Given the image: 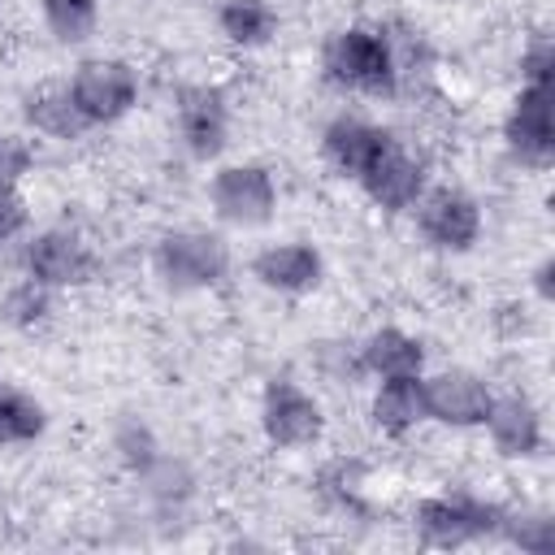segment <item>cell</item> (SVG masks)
<instances>
[{"label": "cell", "mask_w": 555, "mask_h": 555, "mask_svg": "<svg viewBox=\"0 0 555 555\" xmlns=\"http://www.w3.org/2000/svg\"><path fill=\"white\" fill-rule=\"evenodd\" d=\"M30 165H35L30 143L13 130H0V191H17V182L30 173Z\"/></svg>", "instance_id": "obj_26"}, {"label": "cell", "mask_w": 555, "mask_h": 555, "mask_svg": "<svg viewBox=\"0 0 555 555\" xmlns=\"http://www.w3.org/2000/svg\"><path fill=\"white\" fill-rule=\"evenodd\" d=\"M0 4H4V0H0Z\"/></svg>", "instance_id": "obj_32"}, {"label": "cell", "mask_w": 555, "mask_h": 555, "mask_svg": "<svg viewBox=\"0 0 555 555\" xmlns=\"http://www.w3.org/2000/svg\"><path fill=\"white\" fill-rule=\"evenodd\" d=\"M173 113H178V139L186 147L191 160H217L230 143V104L217 87H178L173 95Z\"/></svg>", "instance_id": "obj_11"}, {"label": "cell", "mask_w": 555, "mask_h": 555, "mask_svg": "<svg viewBox=\"0 0 555 555\" xmlns=\"http://www.w3.org/2000/svg\"><path fill=\"white\" fill-rule=\"evenodd\" d=\"M425 373H408V377H377V390L369 399V416L373 429L386 438H403L425 421Z\"/></svg>", "instance_id": "obj_16"}, {"label": "cell", "mask_w": 555, "mask_h": 555, "mask_svg": "<svg viewBox=\"0 0 555 555\" xmlns=\"http://www.w3.org/2000/svg\"><path fill=\"white\" fill-rule=\"evenodd\" d=\"M416 230L438 251H473L481 238V204L460 186H425V195L412 204Z\"/></svg>", "instance_id": "obj_8"}, {"label": "cell", "mask_w": 555, "mask_h": 555, "mask_svg": "<svg viewBox=\"0 0 555 555\" xmlns=\"http://www.w3.org/2000/svg\"><path fill=\"white\" fill-rule=\"evenodd\" d=\"M260 429L282 451L317 447L325 434V408L295 377H273L260 395Z\"/></svg>", "instance_id": "obj_5"}, {"label": "cell", "mask_w": 555, "mask_h": 555, "mask_svg": "<svg viewBox=\"0 0 555 555\" xmlns=\"http://www.w3.org/2000/svg\"><path fill=\"white\" fill-rule=\"evenodd\" d=\"M390 143H395V134H390L386 126L360 117V113H338V117H330V126L321 130V152H325V160L334 165V173H343V178H351V182H360L364 169H369Z\"/></svg>", "instance_id": "obj_12"}, {"label": "cell", "mask_w": 555, "mask_h": 555, "mask_svg": "<svg viewBox=\"0 0 555 555\" xmlns=\"http://www.w3.org/2000/svg\"><path fill=\"white\" fill-rule=\"evenodd\" d=\"M499 533H503L512 546L529 551V555H546V551L555 546V520L542 516V512H507Z\"/></svg>", "instance_id": "obj_24"}, {"label": "cell", "mask_w": 555, "mask_h": 555, "mask_svg": "<svg viewBox=\"0 0 555 555\" xmlns=\"http://www.w3.org/2000/svg\"><path fill=\"white\" fill-rule=\"evenodd\" d=\"M48 312H52V291L39 286V282H30V278L13 282L0 295V321L13 325V330H35V325L48 321Z\"/></svg>", "instance_id": "obj_22"}, {"label": "cell", "mask_w": 555, "mask_h": 555, "mask_svg": "<svg viewBox=\"0 0 555 555\" xmlns=\"http://www.w3.org/2000/svg\"><path fill=\"white\" fill-rule=\"evenodd\" d=\"M321 65L325 78L338 91L351 95H369V100H390L403 82L399 61H395V43L382 26H343L325 39L321 48Z\"/></svg>", "instance_id": "obj_1"}, {"label": "cell", "mask_w": 555, "mask_h": 555, "mask_svg": "<svg viewBox=\"0 0 555 555\" xmlns=\"http://www.w3.org/2000/svg\"><path fill=\"white\" fill-rule=\"evenodd\" d=\"M481 425L490 434V447L503 460H529V455H538L546 447L542 412L525 395H494V403H490V412H486Z\"/></svg>", "instance_id": "obj_15"}, {"label": "cell", "mask_w": 555, "mask_h": 555, "mask_svg": "<svg viewBox=\"0 0 555 555\" xmlns=\"http://www.w3.org/2000/svg\"><path fill=\"white\" fill-rule=\"evenodd\" d=\"M39 17L48 35L65 48L87 43L100 26V0H39Z\"/></svg>", "instance_id": "obj_20"}, {"label": "cell", "mask_w": 555, "mask_h": 555, "mask_svg": "<svg viewBox=\"0 0 555 555\" xmlns=\"http://www.w3.org/2000/svg\"><path fill=\"white\" fill-rule=\"evenodd\" d=\"M139 481H143V490L160 503V507H178L182 499H191V490H195V477H191V468L182 464V460H173V455H156L143 473H139Z\"/></svg>", "instance_id": "obj_23"}, {"label": "cell", "mask_w": 555, "mask_h": 555, "mask_svg": "<svg viewBox=\"0 0 555 555\" xmlns=\"http://www.w3.org/2000/svg\"><path fill=\"white\" fill-rule=\"evenodd\" d=\"M503 516H507V507H499L481 494H468V490L429 494L412 507L416 538L425 546H438V551H455V546H468V542H481V538H499Z\"/></svg>", "instance_id": "obj_2"}, {"label": "cell", "mask_w": 555, "mask_h": 555, "mask_svg": "<svg viewBox=\"0 0 555 555\" xmlns=\"http://www.w3.org/2000/svg\"><path fill=\"white\" fill-rule=\"evenodd\" d=\"M217 30L234 48H264L278 35V9L269 0H221L217 4Z\"/></svg>", "instance_id": "obj_19"}, {"label": "cell", "mask_w": 555, "mask_h": 555, "mask_svg": "<svg viewBox=\"0 0 555 555\" xmlns=\"http://www.w3.org/2000/svg\"><path fill=\"white\" fill-rule=\"evenodd\" d=\"M30 225V208L17 191H0V243H13L17 234H26Z\"/></svg>", "instance_id": "obj_29"}, {"label": "cell", "mask_w": 555, "mask_h": 555, "mask_svg": "<svg viewBox=\"0 0 555 555\" xmlns=\"http://www.w3.org/2000/svg\"><path fill=\"white\" fill-rule=\"evenodd\" d=\"M425 386V421L451 425V429H477L494 403V390L473 369H438L421 377Z\"/></svg>", "instance_id": "obj_10"}, {"label": "cell", "mask_w": 555, "mask_h": 555, "mask_svg": "<svg viewBox=\"0 0 555 555\" xmlns=\"http://www.w3.org/2000/svg\"><path fill=\"white\" fill-rule=\"evenodd\" d=\"M356 360H360V373H369V377H408V373L425 369V347L408 330L382 325L356 347Z\"/></svg>", "instance_id": "obj_18"}, {"label": "cell", "mask_w": 555, "mask_h": 555, "mask_svg": "<svg viewBox=\"0 0 555 555\" xmlns=\"http://www.w3.org/2000/svg\"><path fill=\"white\" fill-rule=\"evenodd\" d=\"M113 451H117V460L139 477L156 455H160V442H156V434L143 425V421H121L117 425V434H113Z\"/></svg>", "instance_id": "obj_25"}, {"label": "cell", "mask_w": 555, "mask_h": 555, "mask_svg": "<svg viewBox=\"0 0 555 555\" xmlns=\"http://www.w3.org/2000/svg\"><path fill=\"white\" fill-rule=\"evenodd\" d=\"M152 264H156L160 282L178 295L208 291L230 273V247L212 230H169L156 238Z\"/></svg>", "instance_id": "obj_3"}, {"label": "cell", "mask_w": 555, "mask_h": 555, "mask_svg": "<svg viewBox=\"0 0 555 555\" xmlns=\"http://www.w3.org/2000/svg\"><path fill=\"white\" fill-rule=\"evenodd\" d=\"M321 486H325L343 507H360V464H347V460L330 464V468L321 473Z\"/></svg>", "instance_id": "obj_28"}, {"label": "cell", "mask_w": 555, "mask_h": 555, "mask_svg": "<svg viewBox=\"0 0 555 555\" xmlns=\"http://www.w3.org/2000/svg\"><path fill=\"white\" fill-rule=\"evenodd\" d=\"M22 273L48 291H69L95 273V251L74 225H48V230L26 238Z\"/></svg>", "instance_id": "obj_7"}, {"label": "cell", "mask_w": 555, "mask_h": 555, "mask_svg": "<svg viewBox=\"0 0 555 555\" xmlns=\"http://www.w3.org/2000/svg\"><path fill=\"white\" fill-rule=\"evenodd\" d=\"M69 95H74V104L91 130L113 126L139 104V69L121 56H91L74 69Z\"/></svg>", "instance_id": "obj_4"}, {"label": "cell", "mask_w": 555, "mask_h": 555, "mask_svg": "<svg viewBox=\"0 0 555 555\" xmlns=\"http://www.w3.org/2000/svg\"><path fill=\"white\" fill-rule=\"evenodd\" d=\"M360 186H364V195H369L382 212H408V208L425 195V186H429L425 160H421L416 152H408V147L395 139V143L364 169Z\"/></svg>", "instance_id": "obj_13"}, {"label": "cell", "mask_w": 555, "mask_h": 555, "mask_svg": "<svg viewBox=\"0 0 555 555\" xmlns=\"http://www.w3.org/2000/svg\"><path fill=\"white\" fill-rule=\"evenodd\" d=\"M503 143L520 169H551L555 160V121H551V87L525 82L503 117Z\"/></svg>", "instance_id": "obj_9"}, {"label": "cell", "mask_w": 555, "mask_h": 555, "mask_svg": "<svg viewBox=\"0 0 555 555\" xmlns=\"http://www.w3.org/2000/svg\"><path fill=\"white\" fill-rule=\"evenodd\" d=\"M43 429H48L43 403L35 395L17 390V386H4L0 390V442L4 447H22V442H35Z\"/></svg>", "instance_id": "obj_21"}, {"label": "cell", "mask_w": 555, "mask_h": 555, "mask_svg": "<svg viewBox=\"0 0 555 555\" xmlns=\"http://www.w3.org/2000/svg\"><path fill=\"white\" fill-rule=\"evenodd\" d=\"M0 390H4V382H0Z\"/></svg>", "instance_id": "obj_31"}, {"label": "cell", "mask_w": 555, "mask_h": 555, "mask_svg": "<svg viewBox=\"0 0 555 555\" xmlns=\"http://www.w3.org/2000/svg\"><path fill=\"white\" fill-rule=\"evenodd\" d=\"M533 291H538L542 304L555 299V256H542V260H538V269H533Z\"/></svg>", "instance_id": "obj_30"}, {"label": "cell", "mask_w": 555, "mask_h": 555, "mask_svg": "<svg viewBox=\"0 0 555 555\" xmlns=\"http://www.w3.org/2000/svg\"><path fill=\"white\" fill-rule=\"evenodd\" d=\"M208 204L225 225L238 230H256L264 221H273L278 212V182L264 165L243 160V165H221L208 182Z\"/></svg>", "instance_id": "obj_6"}, {"label": "cell", "mask_w": 555, "mask_h": 555, "mask_svg": "<svg viewBox=\"0 0 555 555\" xmlns=\"http://www.w3.org/2000/svg\"><path fill=\"white\" fill-rule=\"evenodd\" d=\"M551 69H555V43H551L546 30H538L520 48V78L525 82H538V87H551Z\"/></svg>", "instance_id": "obj_27"}, {"label": "cell", "mask_w": 555, "mask_h": 555, "mask_svg": "<svg viewBox=\"0 0 555 555\" xmlns=\"http://www.w3.org/2000/svg\"><path fill=\"white\" fill-rule=\"evenodd\" d=\"M22 117H26V126L35 134L61 139V143H69V139L91 130L87 117L78 113L74 95H69V82H39L35 91H26L22 95Z\"/></svg>", "instance_id": "obj_17"}, {"label": "cell", "mask_w": 555, "mask_h": 555, "mask_svg": "<svg viewBox=\"0 0 555 555\" xmlns=\"http://www.w3.org/2000/svg\"><path fill=\"white\" fill-rule=\"evenodd\" d=\"M251 278L273 291V295H308L325 278V260L312 243L291 238V243H269L251 256Z\"/></svg>", "instance_id": "obj_14"}]
</instances>
